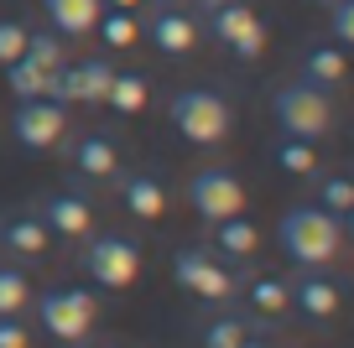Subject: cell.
<instances>
[{
    "label": "cell",
    "mask_w": 354,
    "mask_h": 348,
    "mask_svg": "<svg viewBox=\"0 0 354 348\" xmlns=\"http://www.w3.org/2000/svg\"><path fill=\"white\" fill-rule=\"evenodd\" d=\"M344 229H349L344 218L323 213L318 203H302V208H292V213H281L277 240H281V250H287V260H297L302 271H318V265H328L333 255H339Z\"/></svg>",
    "instance_id": "obj_1"
},
{
    "label": "cell",
    "mask_w": 354,
    "mask_h": 348,
    "mask_svg": "<svg viewBox=\"0 0 354 348\" xmlns=\"http://www.w3.org/2000/svg\"><path fill=\"white\" fill-rule=\"evenodd\" d=\"M167 120L188 146H224L234 130V109L219 88H183L167 104Z\"/></svg>",
    "instance_id": "obj_2"
},
{
    "label": "cell",
    "mask_w": 354,
    "mask_h": 348,
    "mask_svg": "<svg viewBox=\"0 0 354 348\" xmlns=\"http://www.w3.org/2000/svg\"><path fill=\"white\" fill-rule=\"evenodd\" d=\"M94 312H100V296L88 286H47L37 296V327L57 343H84L94 327Z\"/></svg>",
    "instance_id": "obj_3"
},
{
    "label": "cell",
    "mask_w": 354,
    "mask_h": 348,
    "mask_svg": "<svg viewBox=\"0 0 354 348\" xmlns=\"http://www.w3.org/2000/svg\"><path fill=\"white\" fill-rule=\"evenodd\" d=\"M271 115H277L281 135H292V141H323V135L333 130V99L323 94V88H308V84L277 88Z\"/></svg>",
    "instance_id": "obj_4"
},
{
    "label": "cell",
    "mask_w": 354,
    "mask_h": 348,
    "mask_svg": "<svg viewBox=\"0 0 354 348\" xmlns=\"http://www.w3.org/2000/svg\"><path fill=\"white\" fill-rule=\"evenodd\" d=\"M84 271L100 291H125L136 281V271H141V244L131 234H88Z\"/></svg>",
    "instance_id": "obj_5"
},
{
    "label": "cell",
    "mask_w": 354,
    "mask_h": 348,
    "mask_svg": "<svg viewBox=\"0 0 354 348\" xmlns=\"http://www.w3.org/2000/svg\"><path fill=\"white\" fill-rule=\"evenodd\" d=\"M172 281L183 286V291L203 296V302H230V296L240 291V271H230V265H224L219 255H209V250H177L172 255Z\"/></svg>",
    "instance_id": "obj_6"
},
{
    "label": "cell",
    "mask_w": 354,
    "mask_h": 348,
    "mask_svg": "<svg viewBox=\"0 0 354 348\" xmlns=\"http://www.w3.org/2000/svg\"><path fill=\"white\" fill-rule=\"evenodd\" d=\"M188 203L203 224H219V218L245 213V182L230 172V166H203V172L188 177Z\"/></svg>",
    "instance_id": "obj_7"
},
{
    "label": "cell",
    "mask_w": 354,
    "mask_h": 348,
    "mask_svg": "<svg viewBox=\"0 0 354 348\" xmlns=\"http://www.w3.org/2000/svg\"><path fill=\"white\" fill-rule=\"evenodd\" d=\"M209 32L219 47H230L240 63H255V57L266 52V26L261 16L245 6V0H224V6H214L209 11Z\"/></svg>",
    "instance_id": "obj_8"
},
{
    "label": "cell",
    "mask_w": 354,
    "mask_h": 348,
    "mask_svg": "<svg viewBox=\"0 0 354 348\" xmlns=\"http://www.w3.org/2000/svg\"><path fill=\"white\" fill-rule=\"evenodd\" d=\"M68 130V109L53 104V99H21L11 115V135L26 146V151H47V146H57Z\"/></svg>",
    "instance_id": "obj_9"
},
{
    "label": "cell",
    "mask_w": 354,
    "mask_h": 348,
    "mask_svg": "<svg viewBox=\"0 0 354 348\" xmlns=\"http://www.w3.org/2000/svg\"><path fill=\"white\" fill-rule=\"evenodd\" d=\"M37 218L47 224V234H63V240H88V229H94V203H88L84 193H73V187H63V193H47V197H42Z\"/></svg>",
    "instance_id": "obj_10"
},
{
    "label": "cell",
    "mask_w": 354,
    "mask_h": 348,
    "mask_svg": "<svg viewBox=\"0 0 354 348\" xmlns=\"http://www.w3.org/2000/svg\"><path fill=\"white\" fill-rule=\"evenodd\" d=\"M146 42L162 57H188L198 47V21L188 11H177V6H162V11L146 16Z\"/></svg>",
    "instance_id": "obj_11"
},
{
    "label": "cell",
    "mask_w": 354,
    "mask_h": 348,
    "mask_svg": "<svg viewBox=\"0 0 354 348\" xmlns=\"http://www.w3.org/2000/svg\"><path fill=\"white\" fill-rule=\"evenodd\" d=\"M287 291H292V312H302V317H318L323 322V317L339 312V286L318 271H302L297 281H287Z\"/></svg>",
    "instance_id": "obj_12"
},
{
    "label": "cell",
    "mask_w": 354,
    "mask_h": 348,
    "mask_svg": "<svg viewBox=\"0 0 354 348\" xmlns=\"http://www.w3.org/2000/svg\"><path fill=\"white\" fill-rule=\"evenodd\" d=\"M0 244L11 255H21V260H42L47 244H53V234H47V224L37 213H16V218L0 224Z\"/></svg>",
    "instance_id": "obj_13"
},
{
    "label": "cell",
    "mask_w": 354,
    "mask_h": 348,
    "mask_svg": "<svg viewBox=\"0 0 354 348\" xmlns=\"http://www.w3.org/2000/svg\"><path fill=\"white\" fill-rule=\"evenodd\" d=\"M120 203L131 218H162L167 213V187L156 172H131L120 182Z\"/></svg>",
    "instance_id": "obj_14"
},
{
    "label": "cell",
    "mask_w": 354,
    "mask_h": 348,
    "mask_svg": "<svg viewBox=\"0 0 354 348\" xmlns=\"http://www.w3.org/2000/svg\"><path fill=\"white\" fill-rule=\"evenodd\" d=\"M42 11H47V21H53V32L68 42V37H88L94 32L104 0H42Z\"/></svg>",
    "instance_id": "obj_15"
},
{
    "label": "cell",
    "mask_w": 354,
    "mask_h": 348,
    "mask_svg": "<svg viewBox=\"0 0 354 348\" xmlns=\"http://www.w3.org/2000/svg\"><path fill=\"white\" fill-rule=\"evenodd\" d=\"M297 84L333 94V88L344 84V47H333V42H313L308 52H302V78H297Z\"/></svg>",
    "instance_id": "obj_16"
},
{
    "label": "cell",
    "mask_w": 354,
    "mask_h": 348,
    "mask_svg": "<svg viewBox=\"0 0 354 348\" xmlns=\"http://www.w3.org/2000/svg\"><path fill=\"white\" fill-rule=\"evenodd\" d=\"M73 166H78V177L110 182V177L120 172V151H115V141H110V135H84V141L73 146Z\"/></svg>",
    "instance_id": "obj_17"
},
{
    "label": "cell",
    "mask_w": 354,
    "mask_h": 348,
    "mask_svg": "<svg viewBox=\"0 0 354 348\" xmlns=\"http://www.w3.org/2000/svg\"><path fill=\"white\" fill-rule=\"evenodd\" d=\"M214 244H219V255H230V260H250L261 234H255V224L245 213H234V218H219V224H214Z\"/></svg>",
    "instance_id": "obj_18"
},
{
    "label": "cell",
    "mask_w": 354,
    "mask_h": 348,
    "mask_svg": "<svg viewBox=\"0 0 354 348\" xmlns=\"http://www.w3.org/2000/svg\"><path fill=\"white\" fill-rule=\"evenodd\" d=\"M146 94H151L146 73L125 68V73H115V78H110V94H104V104H110L115 115H136V109H146Z\"/></svg>",
    "instance_id": "obj_19"
},
{
    "label": "cell",
    "mask_w": 354,
    "mask_h": 348,
    "mask_svg": "<svg viewBox=\"0 0 354 348\" xmlns=\"http://www.w3.org/2000/svg\"><path fill=\"white\" fill-rule=\"evenodd\" d=\"M250 307L261 317H281V312H292V291H287V281L281 276H255L250 281Z\"/></svg>",
    "instance_id": "obj_20"
},
{
    "label": "cell",
    "mask_w": 354,
    "mask_h": 348,
    "mask_svg": "<svg viewBox=\"0 0 354 348\" xmlns=\"http://www.w3.org/2000/svg\"><path fill=\"white\" fill-rule=\"evenodd\" d=\"M73 68H78V104H104L115 68L104 63V57H84V63H73Z\"/></svg>",
    "instance_id": "obj_21"
},
{
    "label": "cell",
    "mask_w": 354,
    "mask_h": 348,
    "mask_svg": "<svg viewBox=\"0 0 354 348\" xmlns=\"http://www.w3.org/2000/svg\"><path fill=\"white\" fill-rule=\"evenodd\" d=\"M318 208L349 224V213H354V182H349V177H339V172L323 177V182H318Z\"/></svg>",
    "instance_id": "obj_22"
},
{
    "label": "cell",
    "mask_w": 354,
    "mask_h": 348,
    "mask_svg": "<svg viewBox=\"0 0 354 348\" xmlns=\"http://www.w3.org/2000/svg\"><path fill=\"white\" fill-rule=\"evenodd\" d=\"M21 57L32 68H42V73H47V68H57V63H68V57H63V37H57L53 26H47V32H26V52Z\"/></svg>",
    "instance_id": "obj_23"
},
{
    "label": "cell",
    "mask_w": 354,
    "mask_h": 348,
    "mask_svg": "<svg viewBox=\"0 0 354 348\" xmlns=\"http://www.w3.org/2000/svg\"><path fill=\"white\" fill-rule=\"evenodd\" d=\"M26 302H32L26 271H16V265H0V317H16Z\"/></svg>",
    "instance_id": "obj_24"
},
{
    "label": "cell",
    "mask_w": 354,
    "mask_h": 348,
    "mask_svg": "<svg viewBox=\"0 0 354 348\" xmlns=\"http://www.w3.org/2000/svg\"><path fill=\"white\" fill-rule=\"evenodd\" d=\"M277 162H281V172H292V177H318V151H313V141H281L277 146Z\"/></svg>",
    "instance_id": "obj_25"
},
{
    "label": "cell",
    "mask_w": 354,
    "mask_h": 348,
    "mask_svg": "<svg viewBox=\"0 0 354 348\" xmlns=\"http://www.w3.org/2000/svg\"><path fill=\"white\" fill-rule=\"evenodd\" d=\"M94 32L104 37V47H131L136 37H141V26H136V16H131V11H100Z\"/></svg>",
    "instance_id": "obj_26"
},
{
    "label": "cell",
    "mask_w": 354,
    "mask_h": 348,
    "mask_svg": "<svg viewBox=\"0 0 354 348\" xmlns=\"http://www.w3.org/2000/svg\"><path fill=\"white\" fill-rule=\"evenodd\" d=\"M245 338H250V327H245V317H234V312L214 317V322L203 327V348H240Z\"/></svg>",
    "instance_id": "obj_27"
},
{
    "label": "cell",
    "mask_w": 354,
    "mask_h": 348,
    "mask_svg": "<svg viewBox=\"0 0 354 348\" xmlns=\"http://www.w3.org/2000/svg\"><path fill=\"white\" fill-rule=\"evenodd\" d=\"M6 88L16 94V104H21V99H42V68H32L26 57L6 63Z\"/></svg>",
    "instance_id": "obj_28"
},
{
    "label": "cell",
    "mask_w": 354,
    "mask_h": 348,
    "mask_svg": "<svg viewBox=\"0 0 354 348\" xmlns=\"http://www.w3.org/2000/svg\"><path fill=\"white\" fill-rule=\"evenodd\" d=\"M328 37L333 47L354 42V0H328Z\"/></svg>",
    "instance_id": "obj_29"
},
{
    "label": "cell",
    "mask_w": 354,
    "mask_h": 348,
    "mask_svg": "<svg viewBox=\"0 0 354 348\" xmlns=\"http://www.w3.org/2000/svg\"><path fill=\"white\" fill-rule=\"evenodd\" d=\"M26 32H32L26 21H11V16L0 21V68H6V63H16V57L26 52Z\"/></svg>",
    "instance_id": "obj_30"
},
{
    "label": "cell",
    "mask_w": 354,
    "mask_h": 348,
    "mask_svg": "<svg viewBox=\"0 0 354 348\" xmlns=\"http://www.w3.org/2000/svg\"><path fill=\"white\" fill-rule=\"evenodd\" d=\"M0 348H32V333L21 317H0Z\"/></svg>",
    "instance_id": "obj_31"
},
{
    "label": "cell",
    "mask_w": 354,
    "mask_h": 348,
    "mask_svg": "<svg viewBox=\"0 0 354 348\" xmlns=\"http://www.w3.org/2000/svg\"><path fill=\"white\" fill-rule=\"evenodd\" d=\"M104 6H110V11H131L136 0H104Z\"/></svg>",
    "instance_id": "obj_32"
},
{
    "label": "cell",
    "mask_w": 354,
    "mask_h": 348,
    "mask_svg": "<svg viewBox=\"0 0 354 348\" xmlns=\"http://www.w3.org/2000/svg\"><path fill=\"white\" fill-rule=\"evenodd\" d=\"M193 6H198V11H203V16H209V11H214V6H224V0H193Z\"/></svg>",
    "instance_id": "obj_33"
},
{
    "label": "cell",
    "mask_w": 354,
    "mask_h": 348,
    "mask_svg": "<svg viewBox=\"0 0 354 348\" xmlns=\"http://www.w3.org/2000/svg\"><path fill=\"white\" fill-rule=\"evenodd\" d=\"M240 348H266V343H255V338H245V343H240Z\"/></svg>",
    "instance_id": "obj_34"
},
{
    "label": "cell",
    "mask_w": 354,
    "mask_h": 348,
    "mask_svg": "<svg viewBox=\"0 0 354 348\" xmlns=\"http://www.w3.org/2000/svg\"><path fill=\"white\" fill-rule=\"evenodd\" d=\"M94 348H120V343H94Z\"/></svg>",
    "instance_id": "obj_35"
},
{
    "label": "cell",
    "mask_w": 354,
    "mask_h": 348,
    "mask_svg": "<svg viewBox=\"0 0 354 348\" xmlns=\"http://www.w3.org/2000/svg\"><path fill=\"white\" fill-rule=\"evenodd\" d=\"M318 6H328V0H318Z\"/></svg>",
    "instance_id": "obj_36"
}]
</instances>
